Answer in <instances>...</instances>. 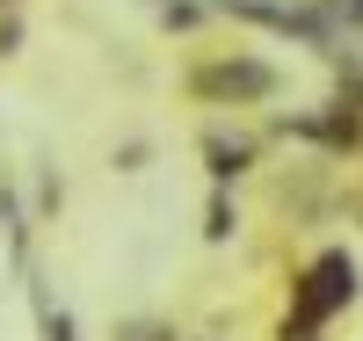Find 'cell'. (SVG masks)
<instances>
[{
  "label": "cell",
  "instance_id": "cell-3",
  "mask_svg": "<svg viewBox=\"0 0 363 341\" xmlns=\"http://www.w3.org/2000/svg\"><path fill=\"white\" fill-rule=\"evenodd\" d=\"M225 233H233V203L218 196V203H211V240H225Z\"/></svg>",
  "mask_w": 363,
  "mask_h": 341
},
{
  "label": "cell",
  "instance_id": "cell-2",
  "mask_svg": "<svg viewBox=\"0 0 363 341\" xmlns=\"http://www.w3.org/2000/svg\"><path fill=\"white\" fill-rule=\"evenodd\" d=\"M44 341H73V320H66V313H51V305H44Z\"/></svg>",
  "mask_w": 363,
  "mask_h": 341
},
{
  "label": "cell",
  "instance_id": "cell-1",
  "mask_svg": "<svg viewBox=\"0 0 363 341\" xmlns=\"http://www.w3.org/2000/svg\"><path fill=\"white\" fill-rule=\"evenodd\" d=\"M342 298H356V262H349V255H327V262L313 269V291H306V320L335 313Z\"/></svg>",
  "mask_w": 363,
  "mask_h": 341
}]
</instances>
